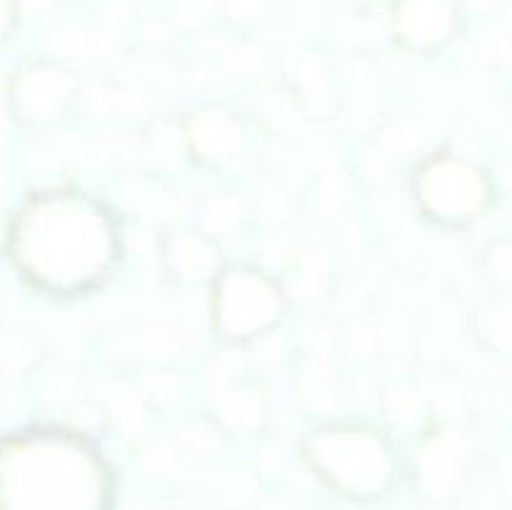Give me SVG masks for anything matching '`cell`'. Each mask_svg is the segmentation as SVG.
I'll use <instances>...</instances> for the list:
<instances>
[{
	"mask_svg": "<svg viewBox=\"0 0 512 510\" xmlns=\"http://www.w3.org/2000/svg\"><path fill=\"white\" fill-rule=\"evenodd\" d=\"M118 228L108 210L80 193L35 198L20 213L13 253L28 278L53 293L98 285L118 258Z\"/></svg>",
	"mask_w": 512,
	"mask_h": 510,
	"instance_id": "6da1fadb",
	"label": "cell"
},
{
	"mask_svg": "<svg viewBox=\"0 0 512 510\" xmlns=\"http://www.w3.org/2000/svg\"><path fill=\"white\" fill-rule=\"evenodd\" d=\"M110 473L68 433H33L0 450V510H108Z\"/></svg>",
	"mask_w": 512,
	"mask_h": 510,
	"instance_id": "7a4b0ae2",
	"label": "cell"
},
{
	"mask_svg": "<svg viewBox=\"0 0 512 510\" xmlns=\"http://www.w3.org/2000/svg\"><path fill=\"white\" fill-rule=\"evenodd\" d=\"M305 463L335 493L353 500H378L398 478L393 448L365 425H325L303 443Z\"/></svg>",
	"mask_w": 512,
	"mask_h": 510,
	"instance_id": "3957f363",
	"label": "cell"
},
{
	"mask_svg": "<svg viewBox=\"0 0 512 510\" xmlns=\"http://www.w3.org/2000/svg\"><path fill=\"white\" fill-rule=\"evenodd\" d=\"M213 323L223 338L243 343L268 333L285 315V295L273 278L238 265L215 280Z\"/></svg>",
	"mask_w": 512,
	"mask_h": 510,
	"instance_id": "277c9868",
	"label": "cell"
},
{
	"mask_svg": "<svg viewBox=\"0 0 512 510\" xmlns=\"http://www.w3.org/2000/svg\"><path fill=\"white\" fill-rule=\"evenodd\" d=\"M418 203L440 223L478 218L490 203V183L480 168L455 155H438L423 163L415 178Z\"/></svg>",
	"mask_w": 512,
	"mask_h": 510,
	"instance_id": "5b68a950",
	"label": "cell"
},
{
	"mask_svg": "<svg viewBox=\"0 0 512 510\" xmlns=\"http://www.w3.org/2000/svg\"><path fill=\"white\" fill-rule=\"evenodd\" d=\"M73 98V73L53 60H38V63L25 65L10 88L13 110L33 125H48L63 118Z\"/></svg>",
	"mask_w": 512,
	"mask_h": 510,
	"instance_id": "8992f818",
	"label": "cell"
},
{
	"mask_svg": "<svg viewBox=\"0 0 512 510\" xmlns=\"http://www.w3.org/2000/svg\"><path fill=\"white\" fill-rule=\"evenodd\" d=\"M460 10L455 0H393V35L410 53H435L455 38Z\"/></svg>",
	"mask_w": 512,
	"mask_h": 510,
	"instance_id": "52a82bcc",
	"label": "cell"
},
{
	"mask_svg": "<svg viewBox=\"0 0 512 510\" xmlns=\"http://www.w3.org/2000/svg\"><path fill=\"white\" fill-rule=\"evenodd\" d=\"M468 480V448L453 430L430 435L415 458V485L430 500L455 498Z\"/></svg>",
	"mask_w": 512,
	"mask_h": 510,
	"instance_id": "ba28073f",
	"label": "cell"
},
{
	"mask_svg": "<svg viewBox=\"0 0 512 510\" xmlns=\"http://www.w3.org/2000/svg\"><path fill=\"white\" fill-rule=\"evenodd\" d=\"M188 153L205 165H228L243 153L245 128L230 110L200 108L188 115L183 125Z\"/></svg>",
	"mask_w": 512,
	"mask_h": 510,
	"instance_id": "9c48e42d",
	"label": "cell"
},
{
	"mask_svg": "<svg viewBox=\"0 0 512 510\" xmlns=\"http://www.w3.org/2000/svg\"><path fill=\"white\" fill-rule=\"evenodd\" d=\"M165 268L185 285L215 283L225 270L218 243L198 230H175L163 243Z\"/></svg>",
	"mask_w": 512,
	"mask_h": 510,
	"instance_id": "30bf717a",
	"label": "cell"
},
{
	"mask_svg": "<svg viewBox=\"0 0 512 510\" xmlns=\"http://www.w3.org/2000/svg\"><path fill=\"white\" fill-rule=\"evenodd\" d=\"M215 420L233 435L258 433L265 423V398L250 380L223 385L213 400Z\"/></svg>",
	"mask_w": 512,
	"mask_h": 510,
	"instance_id": "8fae6325",
	"label": "cell"
},
{
	"mask_svg": "<svg viewBox=\"0 0 512 510\" xmlns=\"http://www.w3.org/2000/svg\"><path fill=\"white\" fill-rule=\"evenodd\" d=\"M38 343L25 333H8L0 338V368L5 373H23L38 360Z\"/></svg>",
	"mask_w": 512,
	"mask_h": 510,
	"instance_id": "7c38bea8",
	"label": "cell"
},
{
	"mask_svg": "<svg viewBox=\"0 0 512 510\" xmlns=\"http://www.w3.org/2000/svg\"><path fill=\"white\" fill-rule=\"evenodd\" d=\"M390 420L405 425L408 420H418L420 413H423V403H420L418 395L413 393H398L393 398V405H390Z\"/></svg>",
	"mask_w": 512,
	"mask_h": 510,
	"instance_id": "4fadbf2b",
	"label": "cell"
},
{
	"mask_svg": "<svg viewBox=\"0 0 512 510\" xmlns=\"http://www.w3.org/2000/svg\"><path fill=\"white\" fill-rule=\"evenodd\" d=\"M495 275L505 283H512V248H505L503 253L495 255V265H493Z\"/></svg>",
	"mask_w": 512,
	"mask_h": 510,
	"instance_id": "5bb4252c",
	"label": "cell"
},
{
	"mask_svg": "<svg viewBox=\"0 0 512 510\" xmlns=\"http://www.w3.org/2000/svg\"><path fill=\"white\" fill-rule=\"evenodd\" d=\"M15 20V0H0V40L8 35Z\"/></svg>",
	"mask_w": 512,
	"mask_h": 510,
	"instance_id": "9a60e30c",
	"label": "cell"
},
{
	"mask_svg": "<svg viewBox=\"0 0 512 510\" xmlns=\"http://www.w3.org/2000/svg\"><path fill=\"white\" fill-rule=\"evenodd\" d=\"M0 100H3V90H0Z\"/></svg>",
	"mask_w": 512,
	"mask_h": 510,
	"instance_id": "2e32d148",
	"label": "cell"
}]
</instances>
